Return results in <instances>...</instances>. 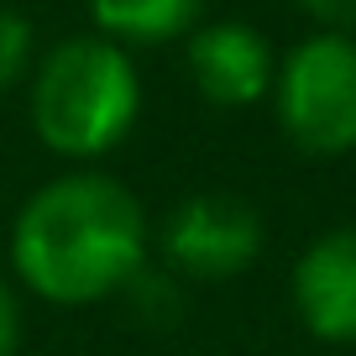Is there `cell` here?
<instances>
[{"label":"cell","mask_w":356,"mask_h":356,"mask_svg":"<svg viewBox=\"0 0 356 356\" xmlns=\"http://www.w3.org/2000/svg\"><path fill=\"white\" fill-rule=\"evenodd\" d=\"M152 257L147 210L121 178L68 168L11 220V273L32 299L84 309L121 293Z\"/></svg>","instance_id":"6da1fadb"},{"label":"cell","mask_w":356,"mask_h":356,"mask_svg":"<svg viewBox=\"0 0 356 356\" xmlns=\"http://www.w3.org/2000/svg\"><path fill=\"white\" fill-rule=\"evenodd\" d=\"M32 131L68 163H95L131 136L142 115V74L111 37H63L32 63Z\"/></svg>","instance_id":"7a4b0ae2"},{"label":"cell","mask_w":356,"mask_h":356,"mask_svg":"<svg viewBox=\"0 0 356 356\" xmlns=\"http://www.w3.org/2000/svg\"><path fill=\"white\" fill-rule=\"evenodd\" d=\"M273 115L304 157L356 152V37L309 32L293 42L273 74Z\"/></svg>","instance_id":"3957f363"},{"label":"cell","mask_w":356,"mask_h":356,"mask_svg":"<svg viewBox=\"0 0 356 356\" xmlns=\"http://www.w3.org/2000/svg\"><path fill=\"white\" fill-rule=\"evenodd\" d=\"M262 215L241 194L204 189L189 194L168 210L157 246H163V267L178 283H225L241 278L246 267L262 257Z\"/></svg>","instance_id":"277c9868"},{"label":"cell","mask_w":356,"mask_h":356,"mask_svg":"<svg viewBox=\"0 0 356 356\" xmlns=\"http://www.w3.org/2000/svg\"><path fill=\"white\" fill-rule=\"evenodd\" d=\"M189 79L215 111H246V105L273 95V74H278V53L257 26L246 22H204L189 32L184 47Z\"/></svg>","instance_id":"5b68a950"},{"label":"cell","mask_w":356,"mask_h":356,"mask_svg":"<svg viewBox=\"0 0 356 356\" xmlns=\"http://www.w3.org/2000/svg\"><path fill=\"white\" fill-rule=\"evenodd\" d=\"M293 314L320 346H356V225L320 231L289 273Z\"/></svg>","instance_id":"8992f818"},{"label":"cell","mask_w":356,"mask_h":356,"mask_svg":"<svg viewBox=\"0 0 356 356\" xmlns=\"http://www.w3.org/2000/svg\"><path fill=\"white\" fill-rule=\"evenodd\" d=\"M95 32L121 47H152L189 37L200 26L204 0H84Z\"/></svg>","instance_id":"52a82bcc"},{"label":"cell","mask_w":356,"mask_h":356,"mask_svg":"<svg viewBox=\"0 0 356 356\" xmlns=\"http://www.w3.org/2000/svg\"><path fill=\"white\" fill-rule=\"evenodd\" d=\"M37 63V32L16 6H0V95L16 89Z\"/></svg>","instance_id":"ba28073f"},{"label":"cell","mask_w":356,"mask_h":356,"mask_svg":"<svg viewBox=\"0 0 356 356\" xmlns=\"http://www.w3.org/2000/svg\"><path fill=\"white\" fill-rule=\"evenodd\" d=\"M0 356H22V293L0 278Z\"/></svg>","instance_id":"9c48e42d"},{"label":"cell","mask_w":356,"mask_h":356,"mask_svg":"<svg viewBox=\"0 0 356 356\" xmlns=\"http://www.w3.org/2000/svg\"><path fill=\"white\" fill-rule=\"evenodd\" d=\"M299 6L320 22V32L356 37V0H299Z\"/></svg>","instance_id":"30bf717a"}]
</instances>
